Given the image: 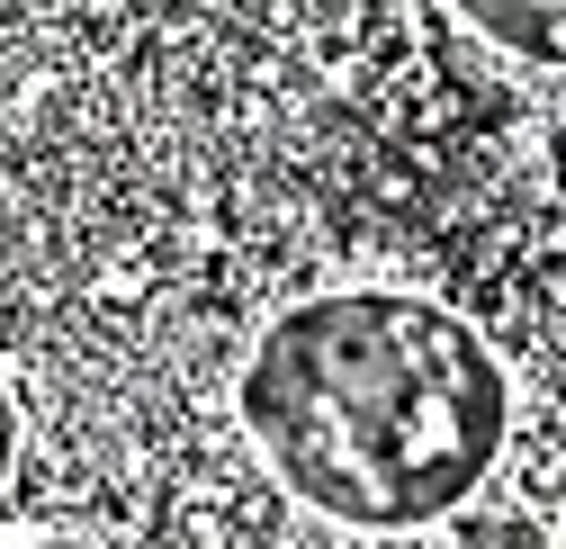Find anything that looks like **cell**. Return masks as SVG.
<instances>
[{"label": "cell", "instance_id": "6da1fadb", "mask_svg": "<svg viewBox=\"0 0 566 549\" xmlns=\"http://www.w3.org/2000/svg\"><path fill=\"white\" fill-rule=\"evenodd\" d=\"M243 424L279 487L315 514L350 531H413L485 487L513 433V387L450 307L342 289L261 333Z\"/></svg>", "mask_w": 566, "mask_h": 549}, {"label": "cell", "instance_id": "7a4b0ae2", "mask_svg": "<svg viewBox=\"0 0 566 549\" xmlns=\"http://www.w3.org/2000/svg\"><path fill=\"white\" fill-rule=\"evenodd\" d=\"M459 19L531 63H566V0H468Z\"/></svg>", "mask_w": 566, "mask_h": 549}, {"label": "cell", "instance_id": "3957f363", "mask_svg": "<svg viewBox=\"0 0 566 549\" xmlns=\"http://www.w3.org/2000/svg\"><path fill=\"white\" fill-rule=\"evenodd\" d=\"M10 450H19V405H10V379H0V468H10Z\"/></svg>", "mask_w": 566, "mask_h": 549}, {"label": "cell", "instance_id": "277c9868", "mask_svg": "<svg viewBox=\"0 0 566 549\" xmlns=\"http://www.w3.org/2000/svg\"><path fill=\"white\" fill-rule=\"evenodd\" d=\"M0 549H10V540H0ZM19 549H91V540H19Z\"/></svg>", "mask_w": 566, "mask_h": 549}, {"label": "cell", "instance_id": "5b68a950", "mask_svg": "<svg viewBox=\"0 0 566 549\" xmlns=\"http://www.w3.org/2000/svg\"><path fill=\"white\" fill-rule=\"evenodd\" d=\"M557 549H566V531H557Z\"/></svg>", "mask_w": 566, "mask_h": 549}]
</instances>
